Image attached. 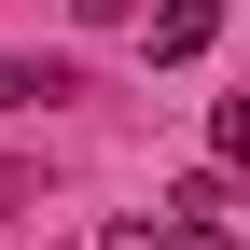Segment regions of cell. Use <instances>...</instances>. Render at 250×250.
Returning a JSON list of instances; mask_svg holds the SVG:
<instances>
[{"label": "cell", "instance_id": "7a4b0ae2", "mask_svg": "<svg viewBox=\"0 0 250 250\" xmlns=\"http://www.w3.org/2000/svg\"><path fill=\"white\" fill-rule=\"evenodd\" d=\"M208 167H223V181L250 167V98H208Z\"/></svg>", "mask_w": 250, "mask_h": 250}, {"label": "cell", "instance_id": "277c9868", "mask_svg": "<svg viewBox=\"0 0 250 250\" xmlns=\"http://www.w3.org/2000/svg\"><path fill=\"white\" fill-rule=\"evenodd\" d=\"M98 250H181V236H167V223H111Z\"/></svg>", "mask_w": 250, "mask_h": 250}, {"label": "cell", "instance_id": "6da1fadb", "mask_svg": "<svg viewBox=\"0 0 250 250\" xmlns=\"http://www.w3.org/2000/svg\"><path fill=\"white\" fill-rule=\"evenodd\" d=\"M223 42V0H139V56L153 70H181V56H208Z\"/></svg>", "mask_w": 250, "mask_h": 250}, {"label": "cell", "instance_id": "3957f363", "mask_svg": "<svg viewBox=\"0 0 250 250\" xmlns=\"http://www.w3.org/2000/svg\"><path fill=\"white\" fill-rule=\"evenodd\" d=\"M42 98H70L56 70H28V56H0V111H42Z\"/></svg>", "mask_w": 250, "mask_h": 250}, {"label": "cell", "instance_id": "5b68a950", "mask_svg": "<svg viewBox=\"0 0 250 250\" xmlns=\"http://www.w3.org/2000/svg\"><path fill=\"white\" fill-rule=\"evenodd\" d=\"M70 14H83V28H139V0H70Z\"/></svg>", "mask_w": 250, "mask_h": 250}]
</instances>
